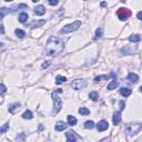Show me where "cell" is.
Masks as SVG:
<instances>
[{
  "label": "cell",
  "instance_id": "1",
  "mask_svg": "<svg viewBox=\"0 0 142 142\" xmlns=\"http://www.w3.org/2000/svg\"><path fill=\"white\" fill-rule=\"evenodd\" d=\"M65 48L63 41L58 37H50L46 44V54L47 56H57L61 53Z\"/></svg>",
  "mask_w": 142,
  "mask_h": 142
},
{
  "label": "cell",
  "instance_id": "2",
  "mask_svg": "<svg viewBox=\"0 0 142 142\" xmlns=\"http://www.w3.org/2000/svg\"><path fill=\"white\" fill-rule=\"evenodd\" d=\"M58 93H62V89H58L52 93V100H53V106H54V112L58 113L60 109L62 108V101L59 98Z\"/></svg>",
  "mask_w": 142,
  "mask_h": 142
},
{
  "label": "cell",
  "instance_id": "3",
  "mask_svg": "<svg viewBox=\"0 0 142 142\" xmlns=\"http://www.w3.org/2000/svg\"><path fill=\"white\" fill-rule=\"evenodd\" d=\"M80 26H81V21L77 20V21H74V22L70 23V25L65 26V27H63L62 29L60 30V34L66 35V34H70V32H73V31H75V30L79 29Z\"/></svg>",
  "mask_w": 142,
  "mask_h": 142
},
{
  "label": "cell",
  "instance_id": "4",
  "mask_svg": "<svg viewBox=\"0 0 142 142\" xmlns=\"http://www.w3.org/2000/svg\"><path fill=\"white\" fill-rule=\"evenodd\" d=\"M117 16H118V18H119L120 20L124 21L131 16V11H130L129 9H127V8H120L119 10H118V12H117Z\"/></svg>",
  "mask_w": 142,
  "mask_h": 142
},
{
  "label": "cell",
  "instance_id": "5",
  "mask_svg": "<svg viewBox=\"0 0 142 142\" xmlns=\"http://www.w3.org/2000/svg\"><path fill=\"white\" fill-rule=\"evenodd\" d=\"M84 84H86V82H84V80H74V81L71 83V87H72L73 89L75 90H79V89H82L84 87Z\"/></svg>",
  "mask_w": 142,
  "mask_h": 142
},
{
  "label": "cell",
  "instance_id": "6",
  "mask_svg": "<svg viewBox=\"0 0 142 142\" xmlns=\"http://www.w3.org/2000/svg\"><path fill=\"white\" fill-rule=\"evenodd\" d=\"M108 127H109L108 122H106V120H101V121L98 123V125H97V129H98L99 132H102V131H105V130L108 129Z\"/></svg>",
  "mask_w": 142,
  "mask_h": 142
},
{
  "label": "cell",
  "instance_id": "7",
  "mask_svg": "<svg viewBox=\"0 0 142 142\" xmlns=\"http://www.w3.org/2000/svg\"><path fill=\"white\" fill-rule=\"evenodd\" d=\"M44 12H46V8H44L43 6L39 4V6L36 7V9H35V13H36L37 16H42V15H44Z\"/></svg>",
  "mask_w": 142,
  "mask_h": 142
},
{
  "label": "cell",
  "instance_id": "8",
  "mask_svg": "<svg viewBox=\"0 0 142 142\" xmlns=\"http://www.w3.org/2000/svg\"><path fill=\"white\" fill-rule=\"evenodd\" d=\"M120 121H121V113L120 112H115L114 114H113V118H112V122L114 125H118L120 123Z\"/></svg>",
  "mask_w": 142,
  "mask_h": 142
},
{
  "label": "cell",
  "instance_id": "9",
  "mask_svg": "<svg viewBox=\"0 0 142 142\" xmlns=\"http://www.w3.org/2000/svg\"><path fill=\"white\" fill-rule=\"evenodd\" d=\"M66 137H67V142H75L77 141V137H75V134L73 133V132H67L66 133Z\"/></svg>",
  "mask_w": 142,
  "mask_h": 142
},
{
  "label": "cell",
  "instance_id": "10",
  "mask_svg": "<svg viewBox=\"0 0 142 142\" xmlns=\"http://www.w3.org/2000/svg\"><path fill=\"white\" fill-rule=\"evenodd\" d=\"M19 108H20V103H19V102H16V103H12V105L9 106L8 110H9V112H10V113H15Z\"/></svg>",
  "mask_w": 142,
  "mask_h": 142
},
{
  "label": "cell",
  "instance_id": "11",
  "mask_svg": "<svg viewBox=\"0 0 142 142\" xmlns=\"http://www.w3.org/2000/svg\"><path fill=\"white\" fill-rule=\"evenodd\" d=\"M131 89L129 88H121L120 89V94H121L122 97H124V98H127V97H129L130 94H131Z\"/></svg>",
  "mask_w": 142,
  "mask_h": 142
},
{
  "label": "cell",
  "instance_id": "12",
  "mask_svg": "<svg viewBox=\"0 0 142 142\" xmlns=\"http://www.w3.org/2000/svg\"><path fill=\"white\" fill-rule=\"evenodd\" d=\"M138 79H139V77L133 72H131V73L128 74V80H129L130 82H132V83H136V82L138 81Z\"/></svg>",
  "mask_w": 142,
  "mask_h": 142
},
{
  "label": "cell",
  "instance_id": "13",
  "mask_svg": "<svg viewBox=\"0 0 142 142\" xmlns=\"http://www.w3.org/2000/svg\"><path fill=\"white\" fill-rule=\"evenodd\" d=\"M67 129V124L65 122H58L56 124V130L57 131H63V130Z\"/></svg>",
  "mask_w": 142,
  "mask_h": 142
},
{
  "label": "cell",
  "instance_id": "14",
  "mask_svg": "<svg viewBox=\"0 0 142 142\" xmlns=\"http://www.w3.org/2000/svg\"><path fill=\"white\" fill-rule=\"evenodd\" d=\"M28 15L26 12H21L20 15H19V21H20L21 23H26L28 21Z\"/></svg>",
  "mask_w": 142,
  "mask_h": 142
},
{
  "label": "cell",
  "instance_id": "15",
  "mask_svg": "<svg viewBox=\"0 0 142 142\" xmlns=\"http://www.w3.org/2000/svg\"><path fill=\"white\" fill-rule=\"evenodd\" d=\"M22 118H23V119L31 120L32 118H34V114H32V112H31V111L27 110V111H25V112H23V114H22Z\"/></svg>",
  "mask_w": 142,
  "mask_h": 142
},
{
  "label": "cell",
  "instance_id": "16",
  "mask_svg": "<svg viewBox=\"0 0 142 142\" xmlns=\"http://www.w3.org/2000/svg\"><path fill=\"white\" fill-rule=\"evenodd\" d=\"M46 22V20H40V21H32V23L30 25V27L31 28H36V27H41L43 23Z\"/></svg>",
  "mask_w": 142,
  "mask_h": 142
},
{
  "label": "cell",
  "instance_id": "17",
  "mask_svg": "<svg viewBox=\"0 0 142 142\" xmlns=\"http://www.w3.org/2000/svg\"><path fill=\"white\" fill-rule=\"evenodd\" d=\"M68 124L71 125V127L77 124V119H75L73 115H69V117H68Z\"/></svg>",
  "mask_w": 142,
  "mask_h": 142
},
{
  "label": "cell",
  "instance_id": "18",
  "mask_svg": "<svg viewBox=\"0 0 142 142\" xmlns=\"http://www.w3.org/2000/svg\"><path fill=\"white\" fill-rule=\"evenodd\" d=\"M140 36H138V35H131L129 37V41L130 42H139L140 41Z\"/></svg>",
  "mask_w": 142,
  "mask_h": 142
},
{
  "label": "cell",
  "instance_id": "19",
  "mask_svg": "<svg viewBox=\"0 0 142 142\" xmlns=\"http://www.w3.org/2000/svg\"><path fill=\"white\" fill-rule=\"evenodd\" d=\"M67 81V78L66 77H62V75H58L56 78V83L57 84H61V83H65Z\"/></svg>",
  "mask_w": 142,
  "mask_h": 142
},
{
  "label": "cell",
  "instance_id": "20",
  "mask_svg": "<svg viewBox=\"0 0 142 142\" xmlns=\"http://www.w3.org/2000/svg\"><path fill=\"white\" fill-rule=\"evenodd\" d=\"M89 98L91 99L92 101H97L99 99V94H98V92H96V91H92V92H90V94H89Z\"/></svg>",
  "mask_w": 142,
  "mask_h": 142
},
{
  "label": "cell",
  "instance_id": "21",
  "mask_svg": "<svg viewBox=\"0 0 142 142\" xmlns=\"http://www.w3.org/2000/svg\"><path fill=\"white\" fill-rule=\"evenodd\" d=\"M79 113L81 115H88V114H90V110L84 108V106H81V108L79 109Z\"/></svg>",
  "mask_w": 142,
  "mask_h": 142
},
{
  "label": "cell",
  "instance_id": "22",
  "mask_svg": "<svg viewBox=\"0 0 142 142\" xmlns=\"http://www.w3.org/2000/svg\"><path fill=\"white\" fill-rule=\"evenodd\" d=\"M117 87H118V82L115 81V80H112V81L108 84V90H113L117 88Z\"/></svg>",
  "mask_w": 142,
  "mask_h": 142
},
{
  "label": "cell",
  "instance_id": "23",
  "mask_svg": "<svg viewBox=\"0 0 142 142\" xmlns=\"http://www.w3.org/2000/svg\"><path fill=\"white\" fill-rule=\"evenodd\" d=\"M103 36V29L102 28H98V29L96 30V39H99V38H101Z\"/></svg>",
  "mask_w": 142,
  "mask_h": 142
},
{
  "label": "cell",
  "instance_id": "24",
  "mask_svg": "<svg viewBox=\"0 0 142 142\" xmlns=\"http://www.w3.org/2000/svg\"><path fill=\"white\" fill-rule=\"evenodd\" d=\"M16 35H17V37L18 38H23L26 36V32L23 31V30H21V29H16Z\"/></svg>",
  "mask_w": 142,
  "mask_h": 142
},
{
  "label": "cell",
  "instance_id": "25",
  "mask_svg": "<svg viewBox=\"0 0 142 142\" xmlns=\"http://www.w3.org/2000/svg\"><path fill=\"white\" fill-rule=\"evenodd\" d=\"M84 128H86V129H93V128H94L93 121H86V123H84Z\"/></svg>",
  "mask_w": 142,
  "mask_h": 142
},
{
  "label": "cell",
  "instance_id": "26",
  "mask_svg": "<svg viewBox=\"0 0 142 142\" xmlns=\"http://www.w3.org/2000/svg\"><path fill=\"white\" fill-rule=\"evenodd\" d=\"M7 12H9V9H7V8H1L0 9V17H1V19L4 17V15H6Z\"/></svg>",
  "mask_w": 142,
  "mask_h": 142
},
{
  "label": "cell",
  "instance_id": "27",
  "mask_svg": "<svg viewBox=\"0 0 142 142\" xmlns=\"http://www.w3.org/2000/svg\"><path fill=\"white\" fill-rule=\"evenodd\" d=\"M109 75H99V77H96L94 78V82H99L101 81V79H108Z\"/></svg>",
  "mask_w": 142,
  "mask_h": 142
},
{
  "label": "cell",
  "instance_id": "28",
  "mask_svg": "<svg viewBox=\"0 0 142 142\" xmlns=\"http://www.w3.org/2000/svg\"><path fill=\"white\" fill-rule=\"evenodd\" d=\"M8 128H9V123H6V124L2 125L1 130H0V131H1V133H4V132H6L7 130H8Z\"/></svg>",
  "mask_w": 142,
  "mask_h": 142
},
{
  "label": "cell",
  "instance_id": "29",
  "mask_svg": "<svg viewBox=\"0 0 142 142\" xmlns=\"http://www.w3.org/2000/svg\"><path fill=\"white\" fill-rule=\"evenodd\" d=\"M49 66H50V61H44V63H42V68H43V69L48 68Z\"/></svg>",
  "mask_w": 142,
  "mask_h": 142
},
{
  "label": "cell",
  "instance_id": "30",
  "mask_svg": "<svg viewBox=\"0 0 142 142\" xmlns=\"http://www.w3.org/2000/svg\"><path fill=\"white\" fill-rule=\"evenodd\" d=\"M58 3H59V1H57V0H50L49 1V4H51V6H56Z\"/></svg>",
  "mask_w": 142,
  "mask_h": 142
},
{
  "label": "cell",
  "instance_id": "31",
  "mask_svg": "<svg viewBox=\"0 0 142 142\" xmlns=\"http://www.w3.org/2000/svg\"><path fill=\"white\" fill-rule=\"evenodd\" d=\"M6 92V87H4L3 83H1V94H3Z\"/></svg>",
  "mask_w": 142,
  "mask_h": 142
},
{
  "label": "cell",
  "instance_id": "32",
  "mask_svg": "<svg viewBox=\"0 0 142 142\" xmlns=\"http://www.w3.org/2000/svg\"><path fill=\"white\" fill-rule=\"evenodd\" d=\"M124 101H120V110H123V108H124Z\"/></svg>",
  "mask_w": 142,
  "mask_h": 142
},
{
  "label": "cell",
  "instance_id": "33",
  "mask_svg": "<svg viewBox=\"0 0 142 142\" xmlns=\"http://www.w3.org/2000/svg\"><path fill=\"white\" fill-rule=\"evenodd\" d=\"M137 18H138L139 20H142V11L138 12V15H137Z\"/></svg>",
  "mask_w": 142,
  "mask_h": 142
},
{
  "label": "cell",
  "instance_id": "34",
  "mask_svg": "<svg viewBox=\"0 0 142 142\" xmlns=\"http://www.w3.org/2000/svg\"><path fill=\"white\" fill-rule=\"evenodd\" d=\"M3 32H4V28H3V26L1 25V34L3 35Z\"/></svg>",
  "mask_w": 142,
  "mask_h": 142
},
{
  "label": "cell",
  "instance_id": "35",
  "mask_svg": "<svg viewBox=\"0 0 142 142\" xmlns=\"http://www.w3.org/2000/svg\"><path fill=\"white\" fill-rule=\"evenodd\" d=\"M140 91H141V92H142V86H141V87H140Z\"/></svg>",
  "mask_w": 142,
  "mask_h": 142
}]
</instances>
